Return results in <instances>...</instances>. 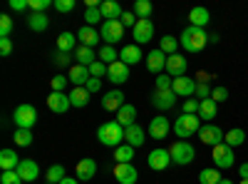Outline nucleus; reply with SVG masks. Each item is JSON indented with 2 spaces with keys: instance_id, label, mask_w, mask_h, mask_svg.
Segmentation results:
<instances>
[{
  "instance_id": "53",
  "label": "nucleus",
  "mask_w": 248,
  "mask_h": 184,
  "mask_svg": "<svg viewBox=\"0 0 248 184\" xmlns=\"http://www.w3.org/2000/svg\"><path fill=\"white\" fill-rule=\"evenodd\" d=\"M70 60H72V52H55V60H52V63H55L57 67H67Z\"/></svg>"
},
{
  "instance_id": "17",
  "label": "nucleus",
  "mask_w": 248,
  "mask_h": 184,
  "mask_svg": "<svg viewBox=\"0 0 248 184\" xmlns=\"http://www.w3.org/2000/svg\"><path fill=\"white\" fill-rule=\"evenodd\" d=\"M15 172L20 174V179H23V182H35L40 177V167H37L35 159H20V165H17Z\"/></svg>"
},
{
  "instance_id": "46",
  "label": "nucleus",
  "mask_w": 248,
  "mask_h": 184,
  "mask_svg": "<svg viewBox=\"0 0 248 184\" xmlns=\"http://www.w3.org/2000/svg\"><path fill=\"white\" fill-rule=\"evenodd\" d=\"M13 33V17L10 15H0V37H8Z\"/></svg>"
},
{
  "instance_id": "10",
  "label": "nucleus",
  "mask_w": 248,
  "mask_h": 184,
  "mask_svg": "<svg viewBox=\"0 0 248 184\" xmlns=\"http://www.w3.org/2000/svg\"><path fill=\"white\" fill-rule=\"evenodd\" d=\"M149 137L152 139H167V134L171 132V122L169 117H164V115H156L152 122H149Z\"/></svg>"
},
{
  "instance_id": "12",
  "label": "nucleus",
  "mask_w": 248,
  "mask_h": 184,
  "mask_svg": "<svg viewBox=\"0 0 248 184\" xmlns=\"http://www.w3.org/2000/svg\"><path fill=\"white\" fill-rule=\"evenodd\" d=\"M196 85H199V83H196L194 77H186V75H184V77H176V80H174V87H171V90H174L176 97H186V100H189V97H194Z\"/></svg>"
},
{
  "instance_id": "36",
  "label": "nucleus",
  "mask_w": 248,
  "mask_h": 184,
  "mask_svg": "<svg viewBox=\"0 0 248 184\" xmlns=\"http://www.w3.org/2000/svg\"><path fill=\"white\" fill-rule=\"evenodd\" d=\"M223 142H226L229 147H233V150H236V147H241L243 142H246V132H243L241 127H233V130H229V132H226Z\"/></svg>"
},
{
  "instance_id": "3",
  "label": "nucleus",
  "mask_w": 248,
  "mask_h": 184,
  "mask_svg": "<svg viewBox=\"0 0 248 184\" xmlns=\"http://www.w3.org/2000/svg\"><path fill=\"white\" fill-rule=\"evenodd\" d=\"M201 127H203V122H201L199 115H184V112H181V117L174 122V134H176L179 139H189V137L199 134Z\"/></svg>"
},
{
  "instance_id": "42",
  "label": "nucleus",
  "mask_w": 248,
  "mask_h": 184,
  "mask_svg": "<svg viewBox=\"0 0 248 184\" xmlns=\"http://www.w3.org/2000/svg\"><path fill=\"white\" fill-rule=\"evenodd\" d=\"M65 177H67V174H65V167H62V165H52V167L47 169V174H45V179H47L50 184H60Z\"/></svg>"
},
{
  "instance_id": "52",
  "label": "nucleus",
  "mask_w": 248,
  "mask_h": 184,
  "mask_svg": "<svg viewBox=\"0 0 248 184\" xmlns=\"http://www.w3.org/2000/svg\"><path fill=\"white\" fill-rule=\"evenodd\" d=\"M52 5L57 13H70V10H75V0H55Z\"/></svg>"
},
{
  "instance_id": "11",
  "label": "nucleus",
  "mask_w": 248,
  "mask_h": 184,
  "mask_svg": "<svg viewBox=\"0 0 248 184\" xmlns=\"http://www.w3.org/2000/svg\"><path fill=\"white\" fill-rule=\"evenodd\" d=\"M174 102H176V95H174V90H154V95H152V105H154V110H159V112H167V110H171L174 107Z\"/></svg>"
},
{
  "instance_id": "6",
  "label": "nucleus",
  "mask_w": 248,
  "mask_h": 184,
  "mask_svg": "<svg viewBox=\"0 0 248 184\" xmlns=\"http://www.w3.org/2000/svg\"><path fill=\"white\" fill-rule=\"evenodd\" d=\"M99 35H102V40H105V45L114 48L119 40L124 37V25L119 23V20H105L102 28H99Z\"/></svg>"
},
{
  "instance_id": "63",
  "label": "nucleus",
  "mask_w": 248,
  "mask_h": 184,
  "mask_svg": "<svg viewBox=\"0 0 248 184\" xmlns=\"http://www.w3.org/2000/svg\"><path fill=\"white\" fill-rule=\"evenodd\" d=\"M45 184H50V182H45Z\"/></svg>"
},
{
  "instance_id": "2",
  "label": "nucleus",
  "mask_w": 248,
  "mask_h": 184,
  "mask_svg": "<svg viewBox=\"0 0 248 184\" xmlns=\"http://www.w3.org/2000/svg\"><path fill=\"white\" fill-rule=\"evenodd\" d=\"M97 139L102 142L105 147H119L122 142H124V127L119 125V122H105V125H99L97 127Z\"/></svg>"
},
{
  "instance_id": "54",
  "label": "nucleus",
  "mask_w": 248,
  "mask_h": 184,
  "mask_svg": "<svg viewBox=\"0 0 248 184\" xmlns=\"http://www.w3.org/2000/svg\"><path fill=\"white\" fill-rule=\"evenodd\" d=\"M194 97H196V100H209V97H211V87L206 85V83H199V85H196Z\"/></svg>"
},
{
  "instance_id": "49",
  "label": "nucleus",
  "mask_w": 248,
  "mask_h": 184,
  "mask_svg": "<svg viewBox=\"0 0 248 184\" xmlns=\"http://www.w3.org/2000/svg\"><path fill=\"white\" fill-rule=\"evenodd\" d=\"M211 100L216 102V105L226 102V100H229V87H214V90H211Z\"/></svg>"
},
{
  "instance_id": "43",
  "label": "nucleus",
  "mask_w": 248,
  "mask_h": 184,
  "mask_svg": "<svg viewBox=\"0 0 248 184\" xmlns=\"http://www.w3.org/2000/svg\"><path fill=\"white\" fill-rule=\"evenodd\" d=\"M15 145L17 147H30L32 145V130H15Z\"/></svg>"
},
{
  "instance_id": "23",
  "label": "nucleus",
  "mask_w": 248,
  "mask_h": 184,
  "mask_svg": "<svg viewBox=\"0 0 248 184\" xmlns=\"http://www.w3.org/2000/svg\"><path fill=\"white\" fill-rule=\"evenodd\" d=\"M77 40H79V45H85V48H94L102 40V35H99V30H94L90 25H82L77 30Z\"/></svg>"
},
{
  "instance_id": "37",
  "label": "nucleus",
  "mask_w": 248,
  "mask_h": 184,
  "mask_svg": "<svg viewBox=\"0 0 248 184\" xmlns=\"http://www.w3.org/2000/svg\"><path fill=\"white\" fill-rule=\"evenodd\" d=\"M223 177H221V169L216 167H206L199 172V184H218Z\"/></svg>"
},
{
  "instance_id": "57",
  "label": "nucleus",
  "mask_w": 248,
  "mask_h": 184,
  "mask_svg": "<svg viewBox=\"0 0 248 184\" xmlns=\"http://www.w3.org/2000/svg\"><path fill=\"white\" fill-rule=\"evenodd\" d=\"M119 23H122L124 28H132V30H134V25H137V15H134V13H124Z\"/></svg>"
},
{
  "instance_id": "13",
  "label": "nucleus",
  "mask_w": 248,
  "mask_h": 184,
  "mask_svg": "<svg viewBox=\"0 0 248 184\" xmlns=\"http://www.w3.org/2000/svg\"><path fill=\"white\" fill-rule=\"evenodd\" d=\"M134 40H137V45H144V43H149V40H154V23L152 20H137Z\"/></svg>"
},
{
  "instance_id": "21",
  "label": "nucleus",
  "mask_w": 248,
  "mask_h": 184,
  "mask_svg": "<svg viewBox=\"0 0 248 184\" xmlns=\"http://www.w3.org/2000/svg\"><path fill=\"white\" fill-rule=\"evenodd\" d=\"M147 70L149 72H156V75H161L164 70H167V55H164L159 48L147 55Z\"/></svg>"
},
{
  "instance_id": "5",
  "label": "nucleus",
  "mask_w": 248,
  "mask_h": 184,
  "mask_svg": "<svg viewBox=\"0 0 248 184\" xmlns=\"http://www.w3.org/2000/svg\"><path fill=\"white\" fill-rule=\"evenodd\" d=\"M13 119H15V127L17 130H32L37 125V110L32 105H17L15 112H13Z\"/></svg>"
},
{
  "instance_id": "33",
  "label": "nucleus",
  "mask_w": 248,
  "mask_h": 184,
  "mask_svg": "<svg viewBox=\"0 0 248 184\" xmlns=\"http://www.w3.org/2000/svg\"><path fill=\"white\" fill-rule=\"evenodd\" d=\"M70 102H72V107H87V102H90V92L87 87H72L70 92Z\"/></svg>"
},
{
  "instance_id": "18",
  "label": "nucleus",
  "mask_w": 248,
  "mask_h": 184,
  "mask_svg": "<svg viewBox=\"0 0 248 184\" xmlns=\"http://www.w3.org/2000/svg\"><path fill=\"white\" fill-rule=\"evenodd\" d=\"M144 142H147V132H144L139 125H132V127H124V145L129 147H141Z\"/></svg>"
},
{
  "instance_id": "4",
  "label": "nucleus",
  "mask_w": 248,
  "mask_h": 184,
  "mask_svg": "<svg viewBox=\"0 0 248 184\" xmlns=\"http://www.w3.org/2000/svg\"><path fill=\"white\" fill-rule=\"evenodd\" d=\"M169 154H171V162H174V165H179V167H186V165H191V162L196 159L194 145H189L186 139L174 142V145L169 147Z\"/></svg>"
},
{
  "instance_id": "40",
  "label": "nucleus",
  "mask_w": 248,
  "mask_h": 184,
  "mask_svg": "<svg viewBox=\"0 0 248 184\" xmlns=\"http://www.w3.org/2000/svg\"><path fill=\"white\" fill-rule=\"evenodd\" d=\"M152 3L149 0H137L134 3V15H137V20H149L152 17Z\"/></svg>"
},
{
  "instance_id": "1",
  "label": "nucleus",
  "mask_w": 248,
  "mask_h": 184,
  "mask_svg": "<svg viewBox=\"0 0 248 184\" xmlns=\"http://www.w3.org/2000/svg\"><path fill=\"white\" fill-rule=\"evenodd\" d=\"M179 43H181V48H184L186 52H201L206 45H209V33H206L203 28L189 25V28L181 33Z\"/></svg>"
},
{
  "instance_id": "39",
  "label": "nucleus",
  "mask_w": 248,
  "mask_h": 184,
  "mask_svg": "<svg viewBox=\"0 0 248 184\" xmlns=\"http://www.w3.org/2000/svg\"><path fill=\"white\" fill-rule=\"evenodd\" d=\"M97 57H99L105 65H114L117 60H119V52H117L112 45H102V48L97 50Z\"/></svg>"
},
{
  "instance_id": "38",
  "label": "nucleus",
  "mask_w": 248,
  "mask_h": 184,
  "mask_svg": "<svg viewBox=\"0 0 248 184\" xmlns=\"http://www.w3.org/2000/svg\"><path fill=\"white\" fill-rule=\"evenodd\" d=\"M114 159H117V165H132V159H134V147L119 145V147L114 150Z\"/></svg>"
},
{
  "instance_id": "24",
  "label": "nucleus",
  "mask_w": 248,
  "mask_h": 184,
  "mask_svg": "<svg viewBox=\"0 0 248 184\" xmlns=\"http://www.w3.org/2000/svg\"><path fill=\"white\" fill-rule=\"evenodd\" d=\"M127 102H124V95H122V90H112V92H107L105 95V100H102V107H105L107 112H119Z\"/></svg>"
},
{
  "instance_id": "27",
  "label": "nucleus",
  "mask_w": 248,
  "mask_h": 184,
  "mask_svg": "<svg viewBox=\"0 0 248 184\" xmlns=\"http://www.w3.org/2000/svg\"><path fill=\"white\" fill-rule=\"evenodd\" d=\"M75 60H77V65H85V67H90V65H94L97 63V55H94V50L92 48H85V45H77V50H75Z\"/></svg>"
},
{
  "instance_id": "26",
  "label": "nucleus",
  "mask_w": 248,
  "mask_h": 184,
  "mask_svg": "<svg viewBox=\"0 0 248 184\" xmlns=\"http://www.w3.org/2000/svg\"><path fill=\"white\" fill-rule=\"evenodd\" d=\"M216 115H218V105L209 97V100H201V107H199V117H201V122L203 125H209L211 119H216Z\"/></svg>"
},
{
  "instance_id": "22",
  "label": "nucleus",
  "mask_w": 248,
  "mask_h": 184,
  "mask_svg": "<svg viewBox=\"0 0 248 184\" xmlns=\"http://www.w3.org/2000/svg\"><path fill=\"white\" fill-rule=\"evenodd\" d=\"M75 174H77V179H82V182H87V179H94V174H97V162L94 159H79L77 162V167H75Z\"/></svg>"
},
{
  "instance_id": "28",
  "label": "nucleus",
  "mask_w": 248,
  "mask_h": 184,
  "mask_svg": "<svg viewBox=\"0 0 248 184\" xmlns=\"http://www.w3.org/2000/svg\"><path fill=\"white\" fill-rule=\"evenodd\" d=\"M119 60H122L124 65H137L139 60H141V48H139V45L122 48V50H119Z\"/></svg>"
},
{
  "instance_id": "45",
  "label": "nucleus",
  "mask_w": 248,
  "mask_h": 184,
  "mask_svg": "<svg viewBox=\"0 0 248 184\" xmlns=\"http://www.w3.org/2000/svg\"><path fill=\"white\" fill-rule=\"evenodd\" d=\"M107 70H109V65H105L102 60H97L94 65H90V75H92V77H97V80L107 77Z\"/></svg>"
},
{
  "instance_id": "31",
  "label": "nucleus",
  "mask_w": 248,
  "mask_h": 184,
  "mask_svg": "<svg viewBox=\"0 0 248 184\" xmlns=\"http://www.w3.org/2000/svg\"><path fill=\"white\" fill-rule=\"evenodd\" d=\"M189 20H191L194 28H206V25H209V20H211V13L206 8H191Z\"/></svg>"
},
{
  "instance_id": "62",
  "label": "nucleus",
  "mask_w": 248,
  "mask_h": 184,
  "mask_svg": "<svg viewBox=\"0 0 248 184\" xmlns=\"http://www.w3.org/2000/svg\"><path fill=\"white\" fill-rule=\"evenodd\" d=\"M238 184H248V179H241V182H238Z\"/></svg>"
},
{
  "instance_id": "19",
  "label": "nucleus",
  "mask_w": 248,
  "mask_h": 184,
  "mask_svg": "<svg viewBox=\"0 0 248 184\" xmlns=\"http://www.w3.org/2000/svg\"><path fill=\"white\" fill-rule=\"evenodd\" d=\"M47 107H50L52 112H57V115L67 112V110L72 107L70 95H65V92H50V97H47Z\"/></svg>"
},
{
  "instance_id": "15",
  "label": "nucleus",
  "mask_w": 248,
  "mask_h": 184,
  "mask_svg": "<svg viewBox=\"0 0 248 184\" xmlns=\"http://www.w3.org/2000/svg\"><path fill=\"white\" fill-rule=\"evenodd\" d=\"M114 179L119 184H137L139 172L134 165H114Z\"/></svg>"
},
{
  "instance_id": "41",
  "label": "nucleus",
  "mask_w": 248,
  "mask_h": 184,
  "mask_svg": "<svg viewBox=\"0 0 248 184\" xmlns=\"http://www.w3.org/2000/svg\"><path fill=\"white\" fill-rule=\"evenodd\" d=\"M99 5H102V3H99ZM99 5H94V8H87V10H85V23H87L90 28H94L97 23H105V17H102Z\"/></svg>"
},
{
  "instance_id": "20",
  "label": "nucleus",
  "mask_w": 248,
  "mask_h": 184,
  "mask_svg": "<svg viewBox=\"0 0 248 184\" xmlns=\"http://www.w3.org/2000/svg\"><path fill=\"white\" fill-rule=\"evenodd\" d=\"M90 77H92V75H90V67H85V65H77V63L70 67V75H67V80L72 83V87H85Z\"/></svg>"
},
{
  "instance_id": "32",
  "label": "nucleus",
  "mask_w": 248,
  "mask_h": 184,
  "mask_svg": "<svg viewBox=\"0 0 248 184\" xmlns=\"http://www.w3.org/2000/svg\"><path fill=\"white\" fill-rule=\"evenodd\" d=\"M47 25H50V20H47L45 13H30V17H28V28H30V30H35V33H45Z\"/></svg>"
},
{
  "instance_id": "16",
  "label": "nucleus",
  "mask_w": 248,
  "mask_h": 184,
  "mask_svg": "<svg viewBox=\"0 0 248 184\" xmlns=\"http://www.w3.org/2000/svg\"><path fill=\"white\" fill-rule=\"evenodd\" d=\"M107 77H109V83H112V85H124V83L129 80V65H124L122 60H117L114 65H109Z\"/></svg>"
},
{
  "instance_id": "9",
  "label": "nucleus",
  "mask_w": 248,
  "mask_h": 184,
  "mask_svg": "<svg viewBox=\"0 0 248 184\" xmlns=\"http://www.w3.org/2000/svg\"><path fill=\"white\" fill-rule=\"evenodd\" d=\"M147 165H149V169H154V172H164L169 165H171V154H169V150H152L149 154H147Z\"/></svg>"
},
{
  "instance_id": "29",
  "label": "nucleus",
  "mask_w": 248,
  "mask_h": 184,
  "mask_svg": "<svg viewBox=\"0 0 248 184\" xmlns=\"http://www.w3.org/2000/svg\"><path fill=\"white\" fill-rule=\"evenodd\" d=\"M117 122H119L122 127L137 125V107H134V105H124V107L117 112Z\"/></svg>"
},
{
  "instance_id": "60",
  "label": "nucleus",
  "mask_w": 248,
  "mask_h": 184,
  "mask_svg": "<svg viewBox=\"0 0 248 184\" xmlns=\"http://www.w3.org/2000/svg\"><path fill=\"white\" fill-rule=\"evenodd\" d=\"M60 184H79V179H70V177H65Z\"/></svg>"
},
{
  "instance_id": "8",
  "label": "nucleus",
  "mask_w": 248,
  "mask_h": 184,
  "mask_svg": "<svg viewBox=\"0 0 248 184\" xmlns=\"http://www.w3.org/2000/svg\"><path fill=\"white\" fill-rule=\"evenodd\" d=\"M233 147H229L226 142H221V145L214 147V167L216 169H229L233 167Z\"/></svg>"
},
{
  "instance_id": "50",
  "label": "nucleus",
  "mask_w": 248,
  "mask_h": 184,
  "mask_svg": "<svg viewBox=\"0 0 248 184\" xmlns=\"http://www.w3.org/2000/svg\"><path fill=\"white\" fill-rule=\"evenodd\" d=\"M52 3H55V0H30V10L32 13H45Z\"/></svg>"
},
{
  "instance_id": "59",
  "label": "nucleus",
  "mask_w": 248,
  "mask_h": 184,
  "mask_svg": "<svg viewBox=\"0 0 248 184\" xmlns=\"http://www.w3.org/2000/svg\"><path fill=\"white\" fill-rule=\"evenodd\" d=\"M238 177H241V179H248V162L238 165Z\"/></svg>"
},
{
  "instance_id": "14",
  "label": "nucleus",
  "mask_w": 248,
  "mask_h": 184,
  "mask_svg": "<svg viewBox=\"0 0 248 184\" xmlns=\"http://www.w3.org/2000/svg\"><path fill=\"white\" fill-rule=\"evenodd\" d=\"M186 67H189V63H186V57L184 55H169L167 57V75H171L174 80L176 77H184L186 75Z\"/></svg>"
},
{
  "instance_id": "56",
  "label": "nucleus",
  "mask_w": 248,
  "mask_h": 184,
  "mask_svg": "<svg viewBox=\"0 0 248 184\" xmlns=\"http://www.w3.org/2000/svg\"><path fill=\"white\" fill-rule=\"evenodd\" d=\"M28 8H30V0H10V10H15V13H23Z\"/></svg>"
},
{
  "instance_id": "51",
  "label": "nucleus",
  "mask_w": 248,
  "mask_h": 184,
  "mask_svg": "<svg viewBox=\"0 0 248 184\" xmlns=\"http://www.w3.org/2000/svg\"><path fill=\"white\" fill-rule=\"evenodd\" d=\"M0 184H23V179H20V174L13 169V172H3V177H0Z\"/></svg>"
},
{
  "instance_id": "55",
  "label": "nucleus",
  "mask_w": 248,
  "mask_h": 184,
  "mask_svg": "<svg viewBox=\"0 0 248 184\" xmlns=\"http://www.w3.org/2000/svg\"><path fill=\"white\" fill-rule=\"evenodd\" d=\"M10 52H13V40L10 37H0V55L8 57Z\"/></svg>"
},
{
  "instance_id": "58",
  "label": "nucleus",
  "mask_w": 248,
  "mask_h": 184,
  "mask_svg": "<svg viewBox=\"0 0 248 184\" xmlns=\"http://www.w3.org/2000/svg\"><path fill=\"white\" fill-rule=\"evenodd\" d=\"M85 87H87V92H90V95H94V92H99V87H102V80H97V77H90Z\"/></svg>"
},
{
  "instance_id": "7",
  "label": "nucleus",
  "mask_w": 248,
  "mask_h": 184,
  "mask_svg": "<svg viewBox=\"0 0 248 184\" xmlns=\"http://www.w3.org/2000/svg\"><path fill=\"white\" fill-rule=\"evenodd\" d=\"M223 137H226V132H223L218 125H214V122H209V125H203V127L199 130V139L203 142V145H209L211 150H214L216 145H221Z\"/></svg>"
},
{
  "instance_id": "47",
  "label": "nucleus",
  "mask_w": 248,
  "mask_h": 184,
  "mask_svg": "<svg viewBox=\"0 0 248 184\" xmlns=\"http://www.w3.org/2000/svg\"><path fill=\"white\" fill-rule=\"evenodd\" d=\"M199 107H201V100H184V115H199Z\"/></svg>"
},
{
  "instance_id": "25",
  "label": "nucleus",
  "mask_w": 248,
  "mask_h": 184,
  "mask_svg": "<svg viewBox=\"0 0 248 184\" xmlns=\"http://www.w3.org/2000/svg\"><path fill=\"white\" fill-rule=\"evenodd\" d=\"M99 10H102V17L105 20H122V15H124V10L117 0H102Z\"/></svg>"
},
{
  "instance_id": "30",
  "label": "nucleus",
  "mask_w": 248,
  "mask_h": 184,
  "mask_svg": "<svg viewBox=\"0 0 248 184\" xmlns=\"http://www.w3.org/2000/svg\"><path fill=\"white\" fill-rule=\"evenodd\" d=\"M20 165V157L15 154V150H3L0 152V169L3 172H13Z\"/></svg>"
},
{
  "instance_id": "61",
  "label": "nucleus",
  "mask_w": 248,
  "mask_h": 184,
  "mask_svg": "<svg viewBox=\"0 0 248 184\" xmlns=\"http://www.w3.org/2000/svg\"><path fill=\"white\" fill-rule=\"evenodd\" d=\"M218 184H233V182H231V179H221Z\"/></svg>"
},
{
  "instance_id": "48",
  "label": "nucleus",
  "mask_w": 248,
  "mask_h": 184,
  "mask_svg": "<svg viewBox=\"0 0 248 184\" xmlns=\"http://www.w3.org/2000/svg\"><path fill=\"white\" fill-rule=\"evenodd\" d=\"M67 83H70V80H67L65 75H55V77L50 80V87H52V92H62Z\"/></svg>"
},
{
  "instance_id": "35",
  "label": "nucleus",
  "mask_w": 248,
  "mask_h": 184,
  "mask_svg": "<svg viewBox=\"0 0 248 184\" xmlns=\"http://www.w3.org/2000/svg\"><path fill=\"white\" fill-rule=\"evenodd\" d=\"M75 40H77V35H72V33H60V37H57V52H75L77 50Z\"/></svg>"
},
{
  "instance_id": "44",
  "label": "nucleus",
  "mask_w": 248,
  "mask_h": 184,
  "mask_svg": "<svg viewBox=\"0 0 248 184\" xmlns=\"http://www.w3.org/2000/svg\"><path fill=\"white\" fill-rule=\"evenodd\" d=\"M174 87V77L171 75H167V72H161V75H156V83H154V90H171Z\"/></svg>"
},
{
  "instance_id": "34",
  "label": "nucleus",
  "mask_w": 248,
  "mask_h": 184,
  "mask_svg": "<svg viewBox=\"0 0 248 184\" xmlns=\"http://www.w3.org/2000/svg\"><path fill=\"white\" fill-rule=\"evenodd\" d=\"M179 37H174V35H164L161 40H159V50L164 52V55H176V50H179Z\"/></svg>"
}]
</instances>
